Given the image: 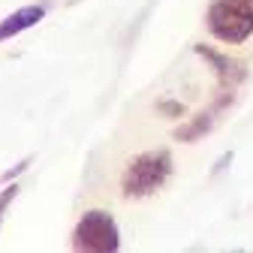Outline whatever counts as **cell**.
Here are the masks:
<instances>
[{
  "mask_svg": "<svg viewBox=\"0 0 253 253\" xmlns=\"http://www.w3.org/2000/svg\"><path fill=\"white\" fill-rule=\"evenodd\" d=\"M175 160L166 148H157V151H145L139 157H133L126 169L121 172V193L126 199H145L154 196L169 178H172Z\"/></svg>",
  "mask_w": 253,
  "mask_h": 253,
  "instance_id": "1",
  "label": "cell"
},
{
  "mask_svg": "<svg viewBox=\"0 0 253 253\" xmlns=\"http://www.w3.org/2000/svg\"><path fill=\"white\" fill-rule=\"evenodd\" d=\"M205 27L217 42L244 45L253 37V0H211Z\"/></svg>",
  "mask_w": 253,
  "mask_h": 253,
  "instance_id": "2",
  "label": "cell"
},
{
  "mask_svg": "<svg viewBox=\"0 0 253 253\" xmlns=\"http://www.w3.org/2000/svg\"><path fill=\"white\" fill-rule=\"evenodd\" d=\"M73 250L79 253H115L121 250V229L115 223V217L103 208H90L79 217V223L73 226Z\"/></svg>",
  "mask_w": 253,
  "mask_h": 253,
  "instance_id": "3",
  "label": "cell"
},
{
  "mask_svg": "<svg viewBox=\"0 0 253 253\" xmlns=\"http://www.w3.org/2000/svg\"><path fill=\"white\" fill-rule=\"evenodd\" d=\"M238 100V87L235 84H217V93H214V100L208 103V109H202L199 115H193L190 121H184L181 126H175V139L178 142H196L202 136H208L214 126L220 124V118H223L229 112V106Z\"/></svg>",
  "mask_w": 253,
  "mask_h": 253,
  "instance_id": "4",
  "label": "cell"
},
{
  "mask_svg": "<svg viewBox=\"0 0 253 253\" xmlns=\"http://www.w3.org/2000/svg\"><path fill=\"white\" fill-rule=\"evenodd\" d=\"M193 51H196V54L208 63V67L214 70L217 84H235V87H241V84H244V79H247V67H244V60L229 57V54L217 51V48H211V45H205V42H196V45H193Z\"/></svg>",
  "mask_w": 253,
  "mask_h": 253,
  "instance_id": "5",
  "label": "cell"
},
{
  "mask_svg": "<svg viewBox=\"0 0 253 253\" xmlns=\"http://www.w3.org/2000/svg\"><path fill=\"white\" fill-rule=\"evenodd\" d=\"M45 18V6L42 3H30V6H21L15 12H9L6 18H0V45L15 40L18 34H24V30L37 27L40 21Z\"/></svg>",
  "mask_w": 253,
  "mask_h": 253,
  "instance_id": "6",
  "label": "cell"
},
{
  "mask_svg": "<svg viewBox=\"0 0 253 253\" xmlns=\"http://www.w3.org/2000/svg\"><path fill=\"white\" fill-rule=\"evenodd\" d=\"M18 193H21V187L12 181V184H3V190H0V223H3V214L9 211V205L18 199Z\"/></svg>",
  "mask_w": 253,
  "mask_h": 253,
  "instance_id": "7",
  "label": "cell"
},
{
  "mask_svg": "<svg viewBox=\"0 0 253 253\" xmlns=\"http://www.w3.org/2000/svg\"><path fill=\"white\" fill-rule=\"evenodd\" d=\"M27 166H30V157H24V160H21V163H15L12 169H6V172H3V178H0V181H3V184H9V181H15V178H18L21 172H27Z\"/></svg>",
  "mask_w": 253,
  "mask_h": 253,
  "instance_id": "8",
  "label": "cell"
},
{
  "mask_svg": "<svg viewBox=\"0 0 253 253\" xmlns=\"http://www.w3.org/2000/svg\"><path fill=\"white\" fill-rule=\"evenodd\" d=\"M157 109L172 115V118H184V106L181 103H172V100H163V103H157Z\"/></svg>",
  "mask_w": 253,
  "mask_h": 253,
  "instance_id": "9",
  "label": "cell"
},
{
  "mask_svg": "<svg viewBox=\"0 0 253 253\" xmlns=\"http://www.w3.org/2000/svg\"><path fill=\"white\" fill-rule=\"evenodd\" d=\"M229 163H232V154H223V157H220V163L214 166V175H217V172H223V169H226Z\"/></svg>",
  "mask_w": 253,
  "mask_h": 253,
  "instance_id": "10",
  "label": "cell"
}]
</instances>
